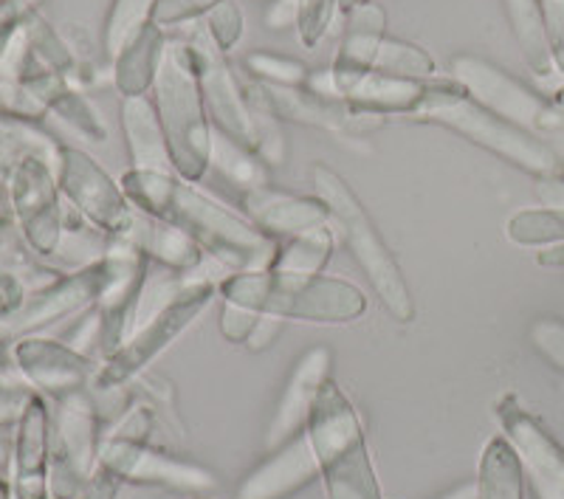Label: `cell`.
I'll return each instance as SVG.
<instances>
[{
    "label": "cell",
    "instance_id": "cell-1",
    "mask_svg": "<svg viewBox=\"0 0 564 499\" xmlns=\"http://www.w3.org/2000/svg\"><path fill=\"white\" fill-rule=\"evenodd\" d=\"M122 189L130 204L150 218L167 220L193 237L206 257L224 265L231 274L240 271H269L274 263V237L257 229L251 220L240 218L218 200L159 170H128L122 175Z\"/></svg>",
    "mask_w": 564,
    "mask_h": 499
},
{
    "label": "cell",
    "instance_id": "cell-2",
    "mask_svg": "<svg viewBox=\"0 0 564 499\" xmlns=\"http://www.w3.org/2000/svg\"><path fill=\"white\" fill-rule=\"evenodd\" d=\"M224 302H235L280 319L345 325L367 311V296L352 282L334 276H294L276 271H240L218 282Z\"/></svg>",
    "mask_w": 564,
    "mask_h": 499
},
{
    "label": "cell",
    "instance_id": "cell-3",
    "mask_svg": "<svg viewBox=\"0 0 564 499\" xmlns=\"http://www.w3.org/2000/svg\"><path fill=\"white\" fill-rule=\"evenodd\" d=\"M327 499H381L361 421L350 398L327 378L305 423Z\"/></svg>",
    "mask_w": 564,
    "mask_h": 499
},
{
    "label": "cell",
    "instance_id": "cell-4",
    "mask_svg": "<svg viewBox=\"0 0 564 499\" xmlns=\"http://www.w3.org/2000/svg\"><path fill=\"white\" fill-rule=\"evenodd\" d=\"M153 90L173 170L178 178L195 184L204 178L212 164V130L195 54L186 40H167Z\"/></svg>",
    "mask_w": 564,
    "mask_h": 499
},
{
    "label": "cell",
    "instance_id": "cell-5",
    "mask_svg": "<svg viewBox=\"0 0 564 499\" xmlns=\"http://www.w3.org/2000/svg\"><path fill=\"white\" fill-rule=\"evenodd\" d=\"M311 178H314L316 198L327 206L330 220L339 226L341 240H345L350 254L356 257V263L367 274L381 305L390 311L392 319H415V300H412L404 271H401L395 254H392L381 231L376 229L372 218L367 215V209L361 206L359 195L352 193V186L327 164H314Z\"/></svg>",
    "mask_w": 564,
    "mask_h": 499
},
{
    "label": "cell",
    "instance_id": "cell-6",
    "mask_svg": "<svg viewBox=\"0 0 564 499\" xmlns=\"http://www.w3.org/2000/svg\"><path fill=\"white\" fill-rule=\"evenodd\" d=\"M415 119L417 122L441 124L446 130H455L457 135L468 139L477 148L488 150L497 159L508 161V164L520 166L522 173L533 175V178L564 175V161L558 159V153L547 141H542L531 130L520 128V124L508 122L502 116L486 110L482 105H477L475 99L468 97L466 90H457V94L443 97L441 102L421 110Z\"/></svg>",
    "mask_w": 564,
    "mask_h": 499
},
{
    "label": "cell",
    "instance_id": "cell-7",
    "mask_svg": "<svg viewBox=\"0 0 564 499\" xmlns=\"http://www.w3.org/2000/svg\"><path fill=\"white\" fill-rule=\"evenodd\" d=\"M215 291H218V282L212 280L186 285L170 305L161 307L153 319L135 327L130 339H124V345L113 356H108L102 370L94 376V384L99 390H119V387L128 384L130 378L139 376L159 352L167 350L181 333L198 319L200 311L215 300Z\"/></svg>",
    "mask_w": 564,
    "mask_h": 499
},
{
    "label": "cell",
    "instance_id": "cell-8",
    "mask_svg": "<svg viewBox=\"0 0 564 499\" xmlns=\"http://www.w3.org/2000/svg\"><path fill=\"white\" fill-rule=\"evenodd\" d=\"M452 77L463 85V90L477 105L502 116L508 122L531 130V133H551V130L564 128L551 99L539 97L536 90L528 88L525 83L511 77L500 65L477 57V54H457L452 59Z\"/></svg>",
    "mask_w": 564,
    "mask_h": 499
},
{
    "label": "cell",
    "instance_id": "cell-9",
    "mask_svg": "<svg viewBox=\"0 0 564 499\" xmlns=\"http://www.w3.org/2000/svg\"><path fill=\"white\" fill-rule=\"evenodd\" d=\"M330 79H334V97L345 99L356 110L381 116H410V119H415L430 105L441 102L443 97L463 90L455 77H395V74L341 68V65L330 68Z\"/></svg>",
    "mask_w": 564,
    "mask_h": 499
},
{
    "label": "cell",
    "instance_id": "cell-10",
    "mask_svg": "<svg viewBox=\"0 0 564 499\" xmlns=\"http://www.w3.org/2000/svg\"><path fill=\"white\" fill-rule=\"evenodd\" d=\"M195 54V68H198L200 94H204L206 113L220 133L231 135L235 141L254 150V119H251L249 99H246L243 85L231 74V65L218 43L212 40L204 23L193 26L186 37Z\"/></svg>",
    "mask_w": 564,
    "mask_h": 499
},
{
    "label": "cell",
    "instance_id": "cell-11",
    "mask_svg": "<svg viewBox=\"0 0 564 499\" xmlns=\"http://www.w3.org/2000/svg\"><path fill=\"white\" fill-rule=\"evenodd\" d=\"M497 421L502 426V437L520 457L522 474L536 499H564V448L545 430V423L531 415L517 395L497 401Z\"/></svg>",
    "mask_w": 564,
    "mask_h": 499
},
{
    "label": "cell",
    "instance_id": "cell-12",
    "mask_svg": "<svg viewBox=\"0 0 564 499\" xmlns=\"http://www.w3.org/2000/svg\"><path fill=\"white\" fill-rule=\"evenodd\" d=\"M251 83L276 119H289V122L345 135L372 133V130L384 128L387 122V116L356 110L345 99L316 94L308 85H265L257 83V79H251Z\"/></svg>",
    "mask_w": 564,
    "mask_h": 499
},
{
    "label": "cell",
    "instance_id": "cell-13",
    "mask_svg": "<svg viewBox=\"0 0 564 499\" xmlns=\"http://www.w3.org/2000/svg\"><path fill=\"white\" fill-rule=\"evenodd\" d=\"M63 189L94 226L113 237H128L135 211L124 189L102 166L79 150H63Z\"/></svg>",
    "mask_w": 564,
    "mask_h": 499
},
{
    "label": "cell",
    "instance_id": "cell-14",
    "mask_svg": "<svg viewBox=\"0 0 564 499\" xmlns=\"http://www.w3.org/2000/svg\"><path fill=\"white\" fill-rule=\"evenodd\" d=\"M97 452V412L83 392L63 395L57 415V452H54V493L74 499L94 474Z\"/></svg>",
    "mask_w": 564,
    "mask_h": 499
},
{
    "label": "cell",
    "instance_id": "cell-15",
    "mask_svg": "<svg viewBox=\"0 0 564 499\" xmlns=\"http://www.w3.org/2000/svg\"><path fill=\"white\" fill-rule=\"evenodd\" d=\"M105 260H108L110 276L97 300V314L102 322L99 341H102V350L113 356L122 347L128 327L133 325L135 302H139L144 276H148L150 260L130 243L128 237H119V243L110 246Z\"/></svg>",
    "mask_w": 564,
    "mask_h": 499
},
{
    "label": "cell",
    "instance_id": "cell-16",
    "mask_svg": "<svg viewBox=\"0 0 564 499\" xmlns=\"http://www.w3.org/2000/svg\"><path fill=\"white\" fill-rule=\"evenodd\" d=\"M334 65L379 70L395 77H435V57L426 48L387 34H347Z\"/></svg>",
    "mask_w": 564,
    "mask_h": 499
},
{
    "label": "cell",
    "instance_id": "cell-17",
    "mask_svg": "<svg viewBox=\"0 0 564 499\" xmlns=\"http://www.w3.org/2000/svg\"><path fill=\"white\" fill-rule=\"evenodd\" d=\"M243 209L249 215L251 224L269 237L280 240H291L305 231H314L330 220L327 206L319 198H305V195H291L274 189V186H257L243 193Z\"/></svg>",
    "mask_w": 564,
    "mask_h": 499
},
{
    "label": "cell",
    "instance_id": "cell-18",
    "mask_svg": "<svg viewBox=\"0 0 564 499\" xmlns=\"http://www.w3.org/2000/svg\"><path fill=\"white\" fill-rule=\"evenodd\" d=\"M316 477H319V463H316L314 446L308 441V432H300L289 443H282L274 457L257 466L240 482L235 499H289L300 488L311 486Z\"/></svg>",
    "mask_w": 564,
    "mask_h": 499
},
{
    "label": "cell",
    "instance_id": "cell-19",
    "mask_svg": "<svg viewBox=\"0 0 564 499\" xmlns=\"http://www.w3.org/2000/svg\"><path fill=\"white\" fill-rule=\"evenodd\" d=\"M330 378V350L327 347H311L291 372L285 392L276 403L274 421L269 426V446L280 448L300 432H305L314 401L325 381Z\"/></svg>",
    "mask_w": 564,
    "mask_h": 499
},
{
    "label": "cell",
    "instance_id": "cell-20",
    "mask_svg": "<svg viewBox=\"0 0 564 499\" xmlns=\"http://www.w3.org/2000/svg\"><path fill=\"white\" fill-rule=\"evenodd\" d=\"M14 200H18V211L26 226V235L40 251H52L59 240V209L57 195H54V184L48 178L40 161L29 159L20 166L18 178H14Z\"/></svg>",
    "mask_w": 564,
    "mask_h": 499
},
{
    "label": "cell",
    "instance_id": "cell-21",
    "mask_svg": "<svg viewBox=\"0 0 564 499\" xmlns=\"http://www.w3.org/2000/svg\"><path fill=\"white\" fill-rule=\"evenodd\" d=\"M20 367L26 370L34 384L54 395H70L79 392V387L88 381L90 361L79 356L74 347H65L59 341L32 339L18 347Z\"/></svg>",
    "mask_w": 564,
    "mask_h": 499
},
{
    "label": "cell",
    "instance_id": "cell-22",
    "mask_svg": "<svg viewBox=\"0 0 564 499\" xmlns=\"http://www.w3.org/2000/svg\"><path fill=\"white\" fill-rule=\"evenodd\" d=\"M128 240L148 257L150 263L164 265L186 274V280L193 282V274L206 263V254L193 237L186 235L178 226L167 224V220L150 218V215H135L133 229L128 231Z\"/></svg>",
    "mask_w": 564,
    "mask_h": 499
},
{
    "label": "cell",
    "instance_id": "cell-23",
    "mask_svg": "<svg viewBox=\"0 0 564 499\" xmlns=\"http://www.w3.org/2000/svg\"><path fill=\"white\" fill-rule=\"evenodd\" d=\"M18 499H45L48 493V412L40 398H29L18 435Z\"/></svg>",
    "mask_w": 564,
    "mask_h": 499
},
{
    "label": "cell",
    "instance_id": "cell-24",
    "mask_svg": "<svg viewBox=\"0 0 564 499\" xmlns=\"http://www.w3.org/2000/svg\"><path fill=\"white\" fill-rule=\"evenodd\" d=\"M122 124L128 135V150L133 159V170H159L170 173V144L164 128H161L159 110L148 97L122 99Z\"/></svg>",
    "mask_w": 564,
    "mask_h": 499
},
{
    "label": "cell",
    "instance_id": "cell-25",
    "mask_svg": "<svg viewBox=\"0 0 564 499\" xmlns=\"http://www.w3.org/2000/svg\"><path fill=\"white\" fill-rule=\"evenodd\" d=\"M164 48H167L164 29L155 26L153 20L124 45V52L113 59V79L119 94H122V99L144 97V94L153 88L155 77H159V65L161 57H164Z\"/></svg>",
    "mask_w": 564,
    "mask_h": 499
},
{
    "label": "cell",
    "instance_id": "cell-26",
    "mask_svg": "<svg viewBox=\"0 0 564 499\" xmlns=\"http://www.w3.org/2000/svg\"><path fill=\"white\" fill-rule=\"evenodd\" d=\"M477 499H525V474L520 457L502 435L491 437L482 448Z\"/></svg>",
    "mask_w": 564,
    "mask_h": 499
},
{
    "label": "cell",
    "instance_id": "cell-27",
    "mask_svg": "<svg viewBox=\"0 0 564 499\" xmlns=\"http://www.w3.org/2000/svg\"><path fill=\"white\" fill-rule=\"evenodd\" d=\"M502 9H506L508 23H511V32L528 68L536 77H551L556 68H553L545 20H542V0H502Z\"/></svg>",
    "mask_w": 564,
    "mask_h": 499
},
{
    "label": "cell",
    "instance_id": "cell-28",
    "mask_svg": "<svg viewBox=\"0 0 564 499\" xmlns=\"http://www.w3.org/2000/svg\"><path fill=\"white\" fill-rule=\"evenodd\" d=\"M229 184H235L240 193H249L257 186L271 184V170L251 148L235 141L231 135L212 130V164Z\"/></svg>",
    "mask_w": 564,
    "mask_h": 499
},
{
    "label": "cell",
    "instance_id": "cell-29",
    "mask_svg": "<svg viewBox=\"0 0 564 499\" xmlns=\"http://www.w3.org/2000/svg\"><path fill=\"white\" fill-rule=\"evenodd\" d=\"M128 480L155 482V486L178 488V491H206L215 482L212 474L204 471L200 466L175 460L170 455H161V452H155L150 446L141 448V455L135 457L133 468H130Z\"/></svg>",
    "mask_w": 564,
    "mask_h": 499
},
{
    "label": "cell",
    "instance_id": "cell-30",
    "mask_svg": "<svg viewBox=\"0 0 564 499\" xmlns=\"http://www.w3.org/2000/svg\"><path fill=\"white\" fill-rule=\"evenodd\" d=\"M330 254H334V235H330V229L319 226V229L305 231V235L280 243L271 271L294 276H319Z\"/></svg>",
    "mask_w": 564,
    "mask_h": 499
},
{
    "label": "cell",
    "instance_id": "cell-31",
    "mask_svg": "<svg viewBox=\"0 0 564 499\" xmlns=\"http://www.w3.org/2000/svg\"><path fill=\"white\" fill-rule=\"evenodd\" d=\"M32 90H34V97H40L48 108L57 110L65 122L74 124V128H77L83 135H88L90 141H105V124L99 122V116L94 113V108H90L79 94L65 88L63 79L40 77L37 83H32Z\"/></svg>",
    "mask_w": 564,
    "mask_h": 499
},
{
    "label": "cell",
    "instance_id": "cell-32",
    "mask_svg": "<svg viewBox=\"0 0 564 499\" xmlns=\"http://www.w3.org/2000/svg\"><path fill=\"white\" fill-rule=\"evenodd\" d=\"M506 235L513 246L522 249H551L564 243V211L556 209H522L511 215Z\"/></svg>",
    "mask_w": 564,
    "mask_h": 499
},
{
    "label": "cell",
    "instance_id": "cell-33",
    "mask_svg": "<svg viewBox=\"0 0 564 499\" xmlns=\"http://www.w3.org/2000/svg\"><path fill=\"white\" fill-rule=\"evenodd\" d=\"M155 3H159V0H113V3H110L102 34L105 54H108L110 59L119 57V54L124 52V45L153 20Z\"/></svg>",
    "mask_w": 564,
    "mask_h": 499
},
{
    "label": "cell",
    "instance_id": "cell-34",
    "mask_svg": "<svg viewBox=\"0 0 564 499\" xmlns=\"http://www.w3.org/2000/svg\"><path fill=\"white\" fill-rule=\"evenodd\" d=\"M251 79L265 85H308V65L274 52H254L246 57Z\"/></svg>",
    "mask_w": 564,
    "mask_h": 499
},
{
    "label": "cell",
    "instance_id": "cell-35",
    "mask_svg": "<svg viewBox=\"0 0 564 499\" xmlns=\"http://www.w3.org/2000/svg\"><path fill=\"white\" fill-rule=\"evenodd\" d=\"M206 32L212 34V40L218 43L220 52H231L235 45L243 37V12L235 0H224L218 7L206 14Z\"/></svg>",
    "mask_w": 564,
    "mask_h": 499
},
{
    "label": "cell",
    "instance_id": "cell-36",
    "mask_svg": "<svg viewBox=\"0 0 564 499\" xmlns=\"http://www.w3.org/2000/svg\"><path fill=\"white\" fill-rule=\"evenodd\" d=\"M218 3L224 0H159L153 9V23L161 29L193 23V20L206 18Z\"/></svg>",
    "mask_w": 564,
    "mask_h": 499
},
{
    "label": "cell",
    "instance_id": "cell-37",
    "mask_svg": "<svg viewBox=\"0 0 564 499\" xmlns=\"http://www.w3.org/2000/svg\"><path fill=\"white\" fill-rule=\"evenodd\" d=\"M339 0H300V37L302 43L314 48L322 37H325L330 20H334V9Z\"/></svg>",
    "mask_w": 564,
    "mask_h": 499
},
{
    "label": "cell",
    "instance_id": "cell-38",
    "mask_svg": "<svg viewBox=\"0 0 564 499\" xmlns=\"http://www.w3.org/2000/svg\"><path fill=\"white\" fill-rule=\"evenodd\" d=\"M531 341L556 370L564 372V322L545 316L531 325Z\"/></svg>",
    "mask_w": 564,
    "mask_h": 499
},
{
    "label": "cell",
    "instance_id": "cell-39",
    "mask_svg": "<svg viewBox=\"0 0 564 499\" xmlns=\"http://www.w3.org/2000/svg\"><path fill=\"white\" fill-rule=\"evenodd\" d=\"M260 316L263 314H257L251 307L224 302V311H220V333H224V339L235 341V345H246L251 333H254Z\"/></svg>",
    "mask_w": 564,
    "mask_h": 499
},
{
    "label": "cell",
    "instance_id": "cell-40",
    "mask_svg": "<svg viewBox=\"0 0 564 499\" xmlns=\"http://www.w3.org/2000/svg\"><path fill=\"white\" fill-rule=\"evenodd\" d=\"M542 20H545L553 68L564 74V0H542Z\"/></svg>",
    "mask_w": 564,
    "mask_h": 499
},
{
    "label": "cell",
    "instance_id": "cell-41",
    "mask_svg": "<svg viewBox=\"0 0 564 499\" xmlns=\"http://www.w3.org/2000/svg\"><path fill=\"white\" fill-rule=\"evenodd\" d=\"M347 34H387V12L365 0L347 12Z\"/></svg>",
    "mask_w": 564,
    "mask_h": 499
},
{
    "label": "cell",
    "instance_id": "cell-42",
    "mask_svg": "<svg viewBox=\"0 0 564 499\" xmlns=\"http://www.w3.org/2000/svg\"><path fill=\"white\" fill-rule=\"evenodd\" d=\"M296 20H300V0H271L269 12H265L269 29L294 26Z\"/></svg>",
    "mask_w": 564,
    "mask_h": 499
},
{
    "label": "cell",
    "instance_id": "cell-43",
    "mask_svg": "<svg viewBox=\"0 0 564 499\" xmlns=\"http://www.w3.org/2000/svg\"><path fill=\"white\" fill-rule=\"evenodd\" d=\"M536 195L539 204L545 209L564 211V175H553V178H536Z\"/></svg>",
    "mask_w": 564,
    "mask_h": 499
},
{
    "label": "cell",
    "instance_id": "cell-44",
    "mask_svg": "<svg viewBox=\"0 0 564 499\" xmlns=\"http://www.w3.org/2000/svg\"><path fill=\"white\" fill-rule=\"evenodd\" d=\"M280 330H282V319H280V316L263 314V316H260V322H257L254 333H251L246 345H249L251 350H265V347H269L271 341H274L276 336H280Z\"/></svg>",
    "mask_w": 564,
    "mask_h": 499
},
{
    "label": "cell",
    "instance_id": "cell-45",
    "mask_svg": "<svg viewBox=\"0 0 564 499\" xmlns=\"http://www.w3.org/2000/svg\"><path fill=\"white\" fill-rule=\"evenodd\" d=\"M536 263L545 265V269H564V243L539 251Z\"/></svg>",
    "mask_w": 564,
    "mask_h": 499
},
{
    "label": "cell",
    "instance_id": "cell-46",
    "mask_svg": "<svg viewBox=\"0 0 564 499\" xmlns=\"http://www.w3.org/2000/svg\"><path fill=\"white\" fill-rule=\"evenodd\" d=\"M441 499H477V482H463V486L452 488V491Z\"/></svg>",
    "mask_w": 564,
    "mask_h": 499
},
{
    "label": "cell",
    "instance_id": "cell-47",
    "mask_svg": "<svg viewBox=\"0 0 564 499\" xmlns=\"http://www.w3.org/2000/svg\"><path fill=\"white\" fill-rule=\"evenodd\" d=\"M551 105H553V110H556V113H558V119H562V122H564V88L556 90V97L551 99Z\"/></svg>",
    "mask_w": 564,
    "mask_h": 499
},
{
    "label": "cell",
    "instance_id": "cell-48",
    "mask_svg": "<svg viewBox=\"0 0 564 499\" xmlns=\"http://www.w3.org/2000/svg\"><path fill=\"white\" fill-rule=\"evenodd\" d=\"M359 3H365V0H339V7H341V12H350V9H356L359 7Z\"/></svg>",
    "mask_w": 564,
    "mask_h": 499
}]
</instances>
